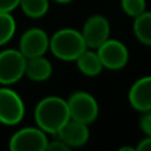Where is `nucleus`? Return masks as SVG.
<instances>
[{
  "label": "nucleus",
  "mask_w": 151,
  "mask_h": 151,
  "mask_svg": "<svg viewBox=\"0 0 151 151\" xmlns=\"http://www.w3.org/2000/svg\"><path fill=\"white\" fill-rule=\"evenodd\" d=\"M33 114L37 127L53 137L70 119L66 99L57 96H49L39 101Z\"/></svg>",
  "instance_id": "nucleus-1"
},
{
  "label": "nucleus",
  "mask_w": 151,
  "mask_h": 151,
  "mask_svg": "<svg viewBox=\"0 0 151 151\" xmlns=\"http://www.w3.org/2000/svg\"><path fill=\"white\" fill-rule=\"evenodd\" d=\"M86 49L85 41L80 31L63 28L49 37V50L55 57L63 61H76Z\"/></svg>",
  "instance_id": "nucleus-2"
},
{
  "label": "nucleus",
  "mask_w": 151,
  "mask_h": 151,
  "mask_svg": "<svg viewBox=\"0 0 151 151\" xmlns=\"http://www.w3.org/2000/svg\"><path fill=\"white\" fill-rule=\"evenodd\" d=\"M70 119L91 125L97 119L99 113L97 99L88 91H74L66 99Z\"/></svg>",
  "instance_id": "nucleus-3"
},
{
  "label": "nucleus",
  "mask_w": 151,
  "mask_h": 151,
  "mask_svg": "<svg viewBox=\"0 0 151 151\" xmlns=\"http://www.w3.org/2000/svg\"><path fill=\"white\" fill-rule=\"evenodd\" d=\"M27 58L19 49H4L0 52V85L9 86L24 77Z\"/></svg>",
  "instance_id": "nucleus-4"
},
{
  "label": "nucleus",
  "mask_w": 151,
  "mask_h": 151,
  "mask_svg": "<svg viewBox=\"0 0 151 151\" xmlns=\"http://www.w3.org/2000/svg\"><path fill=\"white\" fill-rule=\"evenodd\" d=\"M25 114L21 97L11 88H0V123L15 126L20 123Z\"/></svg>",
  "instance_id": "nucleus-5"
},
{
  "label": "nucleus",
  "mask_w": 151,
  "mask_h": 151,
  "mask_svg": "<svg viewBox=\"0 0 151 151\" xmlns=\"http://www.w3.org/2000/svg\"><path fill=\"white\" fill-rule=\"evenodd\" d=\"M101 64L105 69L119 70L129 63V50L122 41L115 39H107L96 49Z\"/></svg>",
  "instance_id": "nucleus-6"
},
{
  "label": "nucleus",
  "mask_w": 151,
  "mask_h": 151,
  "mask_svg": "<svg viewBox=\"0 0 151 151\" xmlns=\"http://www.w3.org/2000/svg\"><path fill=\"white\" fill-rule=\"evenodd\" d=\"M48 143L47 133L40 127H24L17 130L9 139L12 151H45Z\"/></svg>",
  "instance_id": "nucleus-7"
},
{
  "label": "nucleus",
  "mask_w": 151,
  "mask_h": 151,
  "mask_svg": "<svg viewBox=\"0 0 151 151\" xmlns=\"http://www.w3.org/2000/svg\"><path fill=\"white\" fill-rule=\"evenodd\" d=\"M82 39L86 48L97 49L110 37V24L105 16L93 15L85 21L82 27Z\"/></svg>",
  "instance_id": "nucleus-8"
},
{
  "label": "nucleus",
  "mask_w": 151,
  "mask_h": 151,
  "mask_svg": "<svg viewBox=\"0 0 151 151\" xmlns=\"http://www.w3.org/2000/svg\"><path fill=\"white\" fill-rule=\"evenodd\" d=\"M19 50L25 58L45 56V53L49 50V36L41 28L28 29L21 35Z\"/></svg>",
  "instance_id": "nucleus-9"
},
{
  "label": "nucleus",
  "mask_w": 151,
  "mask_h": 151,
  "mask_svg": "<svg viewBox=\"0 0 151 151\" xmlns=\"http://www.w3.org/2000/svg\"><path fill=\"white\" fill-rule=\"evenodd\" d=\"M55 137L61 139L66 146H69V149H78L88 143L90 131L88 125L74 119H69Z\"/></svg>",
  "instance_id": "nucleus-10"
},
{
  "label": "nucleus",
  "mask_w": 151,
  "mask_h": 151,
  "mask_svg": "<svg viewBox=\"0 0 151 151\" xmlns=\"http://www.w3.org/2000/svg\"><path fill=\"white\" fill-rule=\"evenodd\" d=\"M131 107L143 113L151 110V76L141 77L131 85L127 94Z\"/></svg>",
  "instance_id": "nucleus-11"
},
{
  "label": "nucleus",
  "mask_w": 151,
  "mask_h": 151,
  "mask_svg": "<svg viewBox=\"0 0 151 151\" xmlns=\"http://www.w3.org/2000/svg\"><path fill=\"white\" fill-rule=\"evenodd\" d=\"M52 63L45 56L27 58L24 77L29 78L31 81H35V82H42V81L49 80L52 77Z\"/></svg>",
  "instance_id": "nucleus-12"
},
{
  "label": "nucleus",
  "mask_w": 151,
  "mask_h": 151,
  "mask_svg": "<svg viewBox=\"0 0 151 151\" xmlns=\"http://www.w3.org/2000/svg\"><path fill=\"white\" fill-rule=\"evenodd\" d=\"M76 64H77L78 70L82 74L88 76V77H96V76H98L102 72V69H104L96 49H90V48H86V49L76 58Z\"/></svg>",
  "instance_id": "nucleus-13"
},
{
  "label": "nucleus",
  "mask_w": 151,
  "mask_h": 151,
  "mask_svg": "<svg viewBox=\"0 0 151 151\" xmlns=\"http://www.w3.org/2000/svg\"><path fill=\"white\" fill-rule=\"evenodd\" d=\"M133 31L141 44L151 47V12L145 11L139 16L134 17Z\"/></svg>",
  "instance_id": "nucleus-14"
},
{
  "label": "nucleus",
  "mask_w": 151,
  "mask_h": 151,
  "mask_svg": "<svg viewBox=\"0 0 151 151\" xmlns=\"http://www.w3.org/2000/svg\"><path fill=\"white\" fill-rule=\"evenodd\" d=\"M19 7L31 19H41L49 11V0H20Z\"/></svg>",
  "instance_id": "nucleus-15"
},
{
  "label": "nucleus",
  "mask_w": 151,
  "mask_h": 151,
  "mask_svg": "<svg viewBox=\"0 0 151 151\" xmlns=\"http://www.w3.org/2000/svg\"><path fill=\"white\" fill-rule=\"evenodd\" d=\"M16 32V21L11 12H0V47L11 41Z\"/></svg>",
  "instance_id": "nucleus-16"
},
{
  "label": "nucleus",
  "mask_w": 151,
  "mask_h": 151,
  "mask_svg": "<svg viewBox=\"0 0 151 151\" xmlns=\"http://www.w3.org/2000/svg\"><path fill=\"white\" fill-rule=\"evenodd\" d=\"M123 12L130 17H137L146 11V0H121Z\"/></svg>",
  "instance_id": "nucleus-17"
},
{
  "label": "nucleus",
  "mask_w": 151,
  "mask_h": 151,
  "mask_svg": "<svg viewBox=\"0 0 151 151\" xmlns=\"http://www.w3.org/2000/svg\"><path fill=\"white\" fill-rule=\"evenodd\" d=\"M139 127L146 137H151V110L142 113V117L139 119Z\"/></svg>",
  "instance_id": "nucleus-18"
},
{
  "label": "nucleus",
  "mask_w": 151,
  "mask_h": 151,
  "mask_svg": "<svg viewBox=\"0 0 151 151\" xmlns=\"http://www.w3.org/2000/svg\"><path fill=\"white\" fill-rule=\"evenodd\" d=\"M47 150H49V151H69L70 149H69V146H66L61 139H58L57 137H56V139H53V141H48L45 151Z\"/></svg>",
  "instance_id": "nucleus-19"
},
{
  "label": "nucleus",
  "mask_w": 151,
  "mask_h": 151,
  "mask_svg": "<svg viewBox=\"0 0 151 151\" xmlns=\"http://www.w3.org/2000/svg\"><path fill=\"white\" fill-rule=\"evenodd\" d=\"M20 0H0V12H12L19 7Z\"/></svg>",
  "instance_id": "nucleus-20"
},
{
  "label": "nucleus",
  "mask_w": 151,
  "mask_h": 151,
  "mask_svg": "<svg viewBox=\"0 0 151 151\" xmlns=\"http://www.w3.org/2000/svg\"><path fill=\"white\" fill-rule=\"evenodd\" d=\"M135 150L138 151H151V137H146L145 139H142L138 143V146L135 147Z\"/></svg>",
  "instance_id": "nucleus-21"
},
{
  "label": "nucleus",
  "mask_w": 151,
  "mask_h": 151,
  "mask_svg": "<svg viewBox=\"0 0 151 151\" xmlns=\"http://www.w3.org/2000/svg\"><path fill=\"white\" fill-rule=\"evenodd\" d=\"M53 1L58 3V4H68V3H72L73 0H53Z\"/></svg>",
  "instance_id": "nucleus-22"
}]
</instances>
